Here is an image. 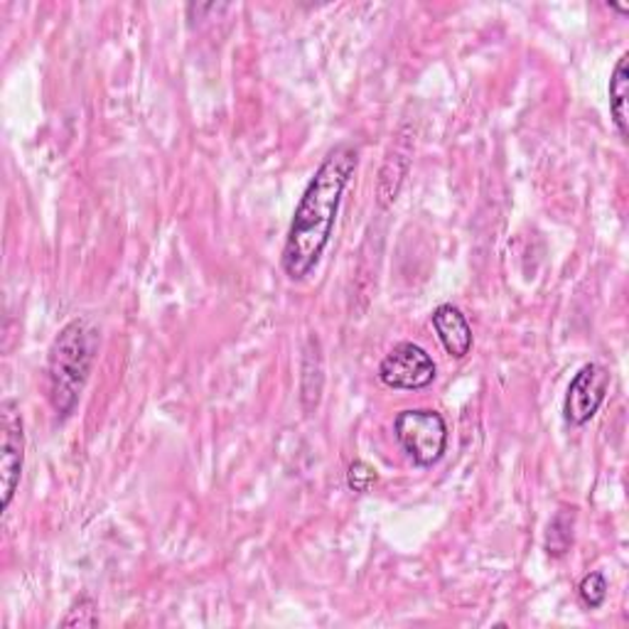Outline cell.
Here are the masks:
<instances>
[{"label":"cell","mask_w":629,"mask_h":629,"mask_svg":"<svg viewBox=\"0 0 629 629\" xmlns=\"http://www.w3.org/2000/svg\"><path fill=\"white\" fill-rule=\"evenodd\" d=\"M376 470L369 463L364 461H354L352 465H349V470H347V485L352 492L357 494H366V492H372V487L376 485Z\"/></svg>","instance_id":"obj_14"},{"label":"cell","mask_w":629,"mask_h":629,"mask_svg":"<svg viewBox=\"0 0 629 629\" xmlns=\"http://www.w3.org/2000/svg\"><path fill=\"white\" fill-rule=\"evenodd\" d=\"M613 376L603 364H585L578 369V374L571 378L563 401V416L571 426H585L593 421L595 413L601 411L607 394H610Z\"/></svg>","instance_id":"obj_5"},{"label":"cell","mask_w":629,"mask_h":629,"mask_svg":"<svg viewBox=\"0 0 629 629\" xmlns=\"http://www.w3.org/2000/svg\"><path fill=\"white\" fill-rule=\"evenodd\" d=\"M573 524H575V516L568 512H558L551 519V524H548L546 528V538H544V548L548 556L561 558L568 554V548L573 546Z\"/></svg>","instance_id":"obj_11"},{"label":"cell","mask_w":629,"mask_h":629,"mask_svg":"<svg viewBox=\"0 0 629 629\" xmlns=\"http://www.w3.org/2000/svg\"><path fill=\"white\" fill-rule=\"evenodd\" d=\"M102 335L86 317H74L55 337L47 354V384L49 404L59 421L74 413L82 392L94 372Z\"/></svg>","instance_id":"obj_2"},{"label":"cell","mask_w":629,"mask_h":629,"mask_svg":"<svg viewBox=\"0 0 629 629\" xmlns=\"http://www.w3.org/2000/svg\"><path fill=\"white\" fill-rule=\"evenodd\" d=\"M394 438L418 467H433L447 451L445 418L431 408H408L394 421Z\"/></svg>","instance_id":"obj_3"},{"label":"cell","mask_w":629,"mask_h":629,"mask_svg":"<svg viewBox=\"0 0 629 629\" xmlns=\"http://www.w3.org/2000/svg\"><path fill=\"white\" fill-rule=\"evenodd\" d=\"M0 418H3V453H0V482H3V509L10 506L20 487L25 461V428L20 406L13 398L0 404Z\"/></svg>","instance_id":"obj_6"},{"label":"cell","mask_w":629,"mask_h":629,"mask_svg":"<svg viewBox=\"0 0 629 629\" xmlns=\"http://www.w3.org/2000/svg\"><path fill=\"white\" fill-rule=\"evenodd\" d=\"M62 627H98V610L96 603L89 595H82L69 607V613L62 617Z\"/></svg>","instance_id":"obj_12"},{"label":"cell","mask_w":629,"mask_h":629,"mask_svg":"<svg viewBox=\"0 0 629 629\" xmlns=\"http://www.w3.org/2000/svg\"><path fill=\"white\" fill-rule=\"evenodd\" d=\"M323 352H319V339L313 335L307 337L305 354H303V376H301V401L307 413L315 411L323 394Z\"/></svg>","instance_id":"obj_8"},{"label":"cell","mask_w":629,"mask_h":629,"mask_svg":"<svg viewBox=\"0 0 629 629\" xmlns=\"http://www.w3.org/2000/svg\"><path fill=\"white\" fill-rule=\"evenodd\" d=\"M578 593H581V601L591 607V610H597V607H603L607 597V578L601 571L587 573L581 581Z\"/></svg>","instance_id":"obj_13"},{"label":"cell","mask_w":629,"mask_h":629,"mask_svg":"<svg viewBox=\"0 0 629 629\" xmlns=\"http://www.w3.org/2000/svg\"><path fill=\"white\" fill-rule=\"evenodd\" d=\"M629 55L625 53L613 69L610 77V114L617 133H620L622 141H627V96H629Z\"/></svg>","instance_id":"obj_9"},{"label":"cell","mask_w":629,"mask_h":629,"mask_svg":"<svg viewBox=\"0 0 629 629\" xmlns=\"http://www.w3.org/2000/svg\"><path fill=\"white\" fill-rule=\"evenodd\" d=\"M431 323L447 354L455 359H465L473 352L475 345L473 327L467 323V317L463 315L461 307H455L451 303L438 305L431 315Z\"/></svg>","instance_id":"obj_7"},{"label":"cell","mask_w":629,"mask_h":629,"mask_svg":"<svg viewBox=\"0 0 629 629\" xmlns=\"http://www.w3.org/2000/svg\"><path fill=\"white\" fill-rule=\"evenodd\" d=\"M438 376L433 357L416 342H401L388 352L378 364V378L388 388L398 392H421L431 386Z\"/></svg>","instance_id":"obj_4"},{"label":"cell","mask_w":629,"mask_h":629,"mask_svg":"<svg viewBox=\"0 0 629 629\" xmlns=\"http://www.w3.org/2000/svg\"><path fill=\"white\" fill-rule=\"evenodd\" d=\"M357 145L347 141L337 143L329 148L313 179L307 183L293 212L281 254V268L291 281H305L323 258L329 238H333L339 202H342L349 179L357 173Z\"/></svg>","instance_id":"obj_1"},{"label":"cell","mask_w":629,"mask_h":629,"mask_svg":"<svg viewBox=\"0 0 629 629\" xmlns=\"http://www.w3.org/2000/svg\"><path fill=\"white\" fill-rule=\"evenodd\" d=\"M408 155H411V148L404 145V151H401V143H398L394 148V153L386 158V163L382 167V177H378V205L382 207H388L396 199L398 187H401L404 175H406V170H396V165L401 163V160H408Z\"/></svg>","instance_id":"obj_10"}]
</instances>
